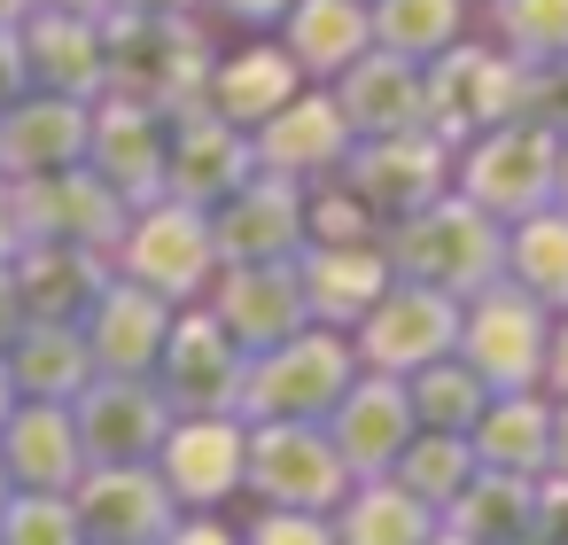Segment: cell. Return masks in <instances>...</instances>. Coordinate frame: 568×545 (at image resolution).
I'll return each mask as SVG.
<instances>
[{
  "instance_id": "cell-55",
  "label": "cell",
  "mask_w": 568,
  "mask_h": 545,
  "mask_svg": "<svg viewBox=\"0 0 568 545\" xmlns=\"http://www.w3.org/2000/svg\"><path fill=\"white\" fill-rule=\"evenodd\" d=\"M17 498V475H9V460H0V506H9Z\"/></svg>"
},
{
  "instance_id": "cell-4",
  "label": "cell",
  "mask_w": 568,
  "mask_h": 545,
  "mask_svg": "<svg viewBox=\"0 0 568 545\" xmlns=\"http://www.w3.org/2000/svg\"><path fill=\"white\" fill-rule=\"evenodd\" d=\"M560 149H568L560 133L506 118L459 149V195L483 203L490 219H529V211L560 203Z\"/></svg>"
},
{
  "instance_id": "cell-26",
  "label": "cell",
  "mask_w": 568,
  "mask_h": 545,
  "mask_svg": "<svg viewBox=\"0 0 568 545\" xmlns=\"http://www.w3.org/2000/svg\"><path fill=\"white\" fill-rule=\"evenodd\" d=\"M296 281H304V304H312L320 327H358V320L389 296L397 265H389V250H374V242H304Z\"/></svg>"
},
{
  "instance_id": "cell-12",
  "label": "cell",
  "mask_w": 568,
  "mask_h": 545,
  "mask_svg": "<svg viewBox=\"0 0 568 545\" xmlns=\"http://www.w3.org/2000/svg\"><path fill=\"white\" fill-rule=\"evenodd\" d=\"M242 382L250 351L234 343V327L219 312H180L156 359V390L172 397V413H242Z\"/></svg>"
},
{
  "instance_id": "cell-23",
  "label": "cell",
  "mask_w": 568,
  "mask_h": 545,
  "mask_svg": "<svg viewBox=\"0 0 568 545\" xmlns=\"http://www.w3.org/2000/svg\"><path fill=\"white\" fill-rule=\"evenodd\" d=\"M17 296H24V327L55 320V327H87V312L110 289V250H79V242H24L9 258Z\"/></svg>"
},
{
  "instance_id": "cell-10",
  "label": "cell",
  "mask_w": 568,
  "mask_h": 545,
  "mask_svg": "<svg viewBox=\"0 0 568 545\" xmlns=\"http://www.w3.org/2000/svg\"><path fill=\"white\" fill-rule=\"evenodd\" d=\"M79 436H87V467H149L172 436V397L156 390V374H94L79 397Z\"/></svg>"
},
{
  "instance_id": "cell-34",
  "label": "cell",
  "mask_w": 568,
  "mask_h": 545,
  "mask_svg": "<svg viewBox=\"0 0 568 545\" xmlns=\"http://www.w3.org/2000/svg\"><path fill=\"white\" fill-rule=\"evenodd\" d=\"M9 374H17V390L24 397H79L102 366H94V343H87V327H55V320H32L17 343H9Z\"/></svg>"
},
{
  "instance_id": "cell-31",
  "label": "cell",
  "mask_w": 568,
  "mask_h": 545,
  "mask_svg": "<svg viewBox=\"0 0 568 545\" xmlns=\"http://www.w3.org/2000/svg\"><path fill=\"white\" fill-rule=\"evenodd\" d=\"M475 460L483 467H506V475H545L552 467V405L537 390H498L483 405V421L467 428Z\"/></svg>"
},
{
  "instance_id": "cell-8",
  "label": "cell",
  "mask_w": 568,
  "mask_h": 545,
  "mask_svg": "<svg viewBox=\"0 0 568 545\" xmlns=\"http://www.w3.org/2000/svg\"><path fill=\"white\" fill-rule=\"evenodd\" d=\"M17 195V234L24 242H79V250H110L125 242L133 226V203L94 172V164H63V172H40V180H9Z\"/></svg>"
},
{
  "instance_id": "cell-9",
  "label": "cell",
  "mask_w": 568,
  "mask_h": 545,
  "mask_svg": "<svg viewBox=\"0 0 568 545\" xmlns=\"http://www.w3.org/2000/svg\"><path fill=\"white\" fill-rule=\"evenodd\" d=\"M521 87H529V63L521 55H490V48H444L428 63V133L467 149L475 133L521 118Z\"/></svg>"
},
{
  "instance_id": "cell-3",
  "label": "cell",
  "mask_w": 568,
  "mask_h": 545,
  "mask_svg": "<svg viewBox=\"0 0 568 545\" xmlns=\"http://www.w3.org/2000/svg\"><path fill=\"white\" fill-rule=\"evenodd\" d=\"M358 382V343L343 327H296L288 343L250 359L242 382V421H327L343 405V390Z\"/></svg>"
},
{
  "instance_id": "cell-53",
  "label": "cell",
  "mask_w": 568,
  "mask_h": 545,
  "mask_svg": "<svg viewBox=\"0 0 568 545\" xmlns=\"http://www.w3.org/2000/svg\"><path fill=\"white\" fill-rule=\"evenodd\" d=\"M125 9H156V17H187L195 0H125Z\"/></svg>"
},
{
  "instance_id": "cell-56",
  "label": "cell",
  "mask_w": 568,
  "mask_h": 545,
  "mask_svg": "<svg viewBox=\"0 0 568 545\" xmlns=\"http://www.w3.org/2000/svg\"><path fill=\"white\" fill-rule=\"evenodd\" d=\"M560 203H568V149H560Z\"/></svg>"
},
{
  "instance_id": "cell-50",
  "label": "cell",
  "mask_w": 568,
  "mask_h": 545,
  "mask_svg": "<svg viewBox=\"0 0 568 545\" xmlns=\"http://www.w3.org/2000/svg\"><path fill=\"white\" fill-rule=\"evenodd\" d=\"M545 475H568V397L552 405V467Z\"/></svg>"
},
{
  "instance_id": "cell-36",
  "label": "cell",
  "mask_w": 568,
  "mask_h": 545,
  "mask_svg": "<svg viewBox=\"0 0 568 545\" xmlns=\"http://www.w3.org/2000/svg\"><path fill=\"white\" fill-rule=\"evenodd\" d=\"M405 390H413V413H420V428H452V436H467L475 421H483V405L498 397L459 351L452 359H436V366H420V374H405Z\"/></svg>"
},
{
  "instance_id": "cell-35",
  "label": "cell",
  "mask_w": 568,
  "mask_h": 545,
  "mask_svg": "<svg viewBox=\"0 0 568 545\" xmlns=\"http://www.w3.org/2000/svg\"><path fill=\"white\" fill-rule=\"evenodd\" d=\"M506 281H521L545 312H568V203H545L514 219L506 234Z\"/></svg>"
},
{
  "instance_id": "cell-5",
  "label": "cell",
  "mask_w": 568,
  "mask_h": 545,
  "mask_svg": "<svg viewBox=\"0 0 568 545\" xmlns=\"http://www.w3.org/2000/svg\"><path fill=\"white\" fill-rule=\"evenodd\" d=\"M219 265H226V258H219L211 211H195V203H180V195L141 203L133 226H125V242H118V273L141 281V289H156L164 304L203 296V289L219 281Z\"/></svg>"
},
{
  "instance_id": "cell-11",
  "label": "cell",
  "mask_w": 568,
  "mask_h": 545,
  "mask_svg": "<svg viewBox=\"0 0 568 545\" xmlns=\"http://www.w3.org/2000/svg\"><path fill=\"white\" fill-rule=\"evenodd\" d=\"M351 343H358L366 374H420V366L459 351V296L420 289V281H389V296L358 320Z\"/></svg>"
},
{
  "instance_id": "cell-1",
  "label": "cell",
  "mask_w": 568,
  "mask_h": 545,
  "mask_svg": "<svg viewBox=\"0 0 568 545\" xmlns=\"http://www.w3.org/2000/svg\"><path fill=\"white\" fill-rule=\"evenodd\" d=\"M110 94L141 102V110H195L211 94V40L187 17H156V9H110Z\"/></svg>"
},
{
  "instance_id": "cell-7",
  "label": "cell",
  "mask_w": 568,
  "mask_h": 545,
  "mask_svg": "<svg viewBox=\"0 0 568 545\" xmlns=\"http://www.w3.org/2000/svg\"><path fill=\"white\" fill-rule=\"evenodd\" d=\"M545 343H552V312L521 281H490L483 296L459 304V359L490 390H537L545 382Z\"/></svg>"
},
{
  "instance_id": "cell-54",
  "label": "cell",
  "mask_w": 568,
  "mask_h": 545,
  "mask_svg": "<svg viewBox=\"0 0 568 545\" xmlns=\"http://www.w3.org/2000/svg\"><path fill=\"white\" fill-rule=\"evenodd\" d=\"M32 17V0H0V24H24Z\"/></svg>"
},
{
  "instance_id": "cell-29",
  "label": "cell",
  "mask_w": 568,
  "mask_h": 545,
  "mask_svg": "<svg viewBox=\"0 0 568 545\" xmlns=\"http://www.w3.org/2000/svg\"><path fill=\"white\" fill-rule=\"evenodd\" d=\"M444 529L467 537V545H545V491L537 475H506V467H483L452 506H444Z\"/></svg>"
},
{
  "instance_id": "cell-32",
  "label": "cell",
  "mask_w": 568,
  "mask_h": 545,
  "mask_svg": "<svg viewBox=\"0 0 568 545\" xmlns=\"http://www.w3.org/2000/svg\"><path fill=\"white\" fill-rule=\"evenodd\" d=\"M296 94H304V63H296L288 48H242L234 63L211 71V94H203V102H211L219 118H234L242 133H257V125H265L281 102H296Z\"/></svg>"
},
{
  "instance_id": "cell-19",
  "label": "cell",
  "mask_w": 568,
  "mask_h": 545,
  "mask_svg": "<svg viewBox=\"0 0 568 545\" xmlns=\"http://www.w3.org/2000/svg\"><path fill=\"white\" fill-rule=\"evenodd\" d=\"M164 149H172V118H164V110H141V102H118V94L94 102L87 164H94L133 211L164 195Z\"/></svg>"
},
{
  "instance_id": "cell-2",
  "label": "cell",
  "mask_w": 568,
  "mask_h": 545,
  "mask_svg": "<svg viewBox=\"0 0 568 545\" xmlns=\"http://www.w3.org/2000/svg\"><path fill=\"white\" fill-rule=\"evenodd\" d=\"M389 265H397V281H420V289H444V296L467 304L506 273V234L483 203L436 195L428 211L389 226Z\"/></svg>"
},
{
  "instance_id": "cell-6",
  "label": "cell",
  "mask_w": 568,
  "mask_h": 545,
  "mask_svg": "<svg viewBox=\"0 0 568 545\" xmlns=\"http://www.w3.org/2000/svg\"><path fill=\"white\" fill-rule=\"evenodd\" d=\"M242 491H257L265 506H304V514H335L358 475L335 452L327 421H250V475Z\"/></svg>"
},
{
  "instance_id": "cell-28",
  "label": "cell",
  "mask_w": 568,
  "mask_h": 545,
  "mask_svg": "<svg viewBox=\"0 0 568 545\" xmlns=\"http://www.w3.org/2000/svg\"><path fill=\"white\" fill-rule=\"evenodd\" d=\"M164 335H172V304L141 281H110L102 304L87 312V343H94L102 374H156Z\"/></svg>"
},
{
  "instance_id": "cell-21",
  "label": "cell",
  "mask_w": 568,
  "mask_h": 545,
  "mask_svg": "<svg viewBox=\"0 0 568 545\" xmlns=\"http://www.w3.org/2000/svg\"><path fill=\"white\" fill-rule=\"evenodd\" d=\"M24 63H32L40 94L94 102V94H110V24L71 17V9H32L24 17Z\"/></svg>"
},
{
  "instance_id": "cell-43",
  "label": "cell",
  "mask_w": 568,
  "mask_h": 545,
  "mask_svg": "<svg viewBox=\"0 0 568 545\" xmlns=\"http://www.w3.org/2000/svg\"><path fill=\"white\" fill-rule=\"evenodd\" d=\"M242 545H343L335 537V514H304V506H265L250 522Z\"/></svg>"
},
{
  "instance_id": "cell-38",
  "label": "cell",
  "mask_w": 568,
  "mask_h": 545,
  "mask_svg": "<svg viewBox=\"0 0 568 545\" xmlns=\"http://www.w3.org/2000/svg\"><path fill=\"white\" fill-rule=\"evenodd\" d=\"M459 0H374V48L436 63L444 48H459Z\"/></svg>"
},
{
  "instance_id": "cell-25",
  "label": "cell",
  "mask_w": 568,
  "mask_h": 545,
  "mask_svg": "<svg viewBox=\"0 0 568 545\" xmlns=\"http://www.w3.org/2000/svg\"><path fill=\"white\" fill-rule=\"evenodd\" d=\"M335 102L351 118L358 141H389V133H420L428 125V71L413 55H389V48H366L343 79H335Z\"/></svg>"
},
{
  "instance_id": "cell-24",
  "label": "cell",
  "mask_w": 568,
  "mask_h": 545,
  "mask_svg": "<svg viewBox=\"0 0 568 545\" xmlns=\"http://www.w3.org/2000/svg\"><path fill=\"white\" fill-rule=\"evenodd\" d=\"M87 141H94V102L32 87L17 110H0V172L9 180H40V172L87 164Z\"/></svg>"
},
{
  "instance_id": "cell-20",
  "label": "cell",
  "mask_w": 568,
  "mask_h": 545,
  "mask_svg": "<svg viewBox=\"0 0 568 545\" xmlns=\"http://www.w3.org/2000/svg\"><path fill=\"white\" fill-rule=\"evenodd\" d=\"M211 312L234 327V343L257 359L273 343H288L296 327H312V304H304V281H296V258L288 265H219L211 281Z\"/></svg>"
},
{
  "instance_id": "cell-15",
  "label": "cell",
  "mask_w": 568,
  "mask_h": 545,
  "mask_svg": "<svg viewBox=\"0 0 568 545\" xmlns=\"http://www.w3.org/2000/svg\"><path fill=\"white\" fill-rule=\"evenodd\" d=\"M250 172H257V141H250L234 118H219L211 102H195V110H180V118H172L164 195H180V203H195V211H219Z\"/></svg>"
},
{
  "instance_id": "cell-49",
  "label": "cell",
  "mask_w": 568,
  "mask_h": 545,
  "mask_svg": "<svg viewBox=\"0 0 568 545\" xmlns=\"http://www.w3.org/2000/svg\"><path fill=\"white\" fill-rule=\"evenodd\" d=\"M24 250V234H17V195L0 188V258H17Z\"/></svg>"
},
{
  "instance_id": "cell-52",
  "label": "cell",
  "mask_w": 568,
  "mask_h": 545,
  "mask_svg": "<svg viewBox=\"0 0 568 545\" xmlns=\"http://www.w3.org/2000/svg\"><path fill=\"white\" fill-rule=\"evenodd\" d=\"M32 9H71V17H110L118 0H32Z\"/></svg>"
},
{
  "instance_id": "cell-17",
  "label": "cell",
  "mask_w": 568,
  "mask_h": 545,
  "mask_svg": "<svg viewBox=\"0 0 568 545\" xmlns=\"http://www.w3.org/2000/svg\"><path fill=\"white\" fill-rule=\"evenodd\" d=\"M71 498H79L87 545H164L187 514L172 498V483L156 475V460L149 467H87Z\"/></svg>"
},
{
  "instance_id": "cell-44",
  "label": "cell",
  "mask_w": 568,
  "mask_h": 545,
  "mask_svg": "<svg viewBox=\"0 0 568 545\" xmlns=\"http://www.w3.org/2000/svg\"><path fill=\"white\" fill-rule=\"evenodd\" d=\"M32 94V63H24V24H0V110H17Z\"/></svg>"
},
{
  "instance_id": "cell-18",
  "label": "cell",
  "mask_w": 568,
  "mask_h": 545,
  "mask_svg": "<svg viewBox=\"0 0 568 545\" xmlns=\"http://www.w3.org/2000/svg\"><path fill=\"white\" fill-rule=\"evenodd\" d=\"M327 436H335V452L351 460L358 483L389 475V467L405 460V444L420 436V413H413L405 374H366V366H358V382H351L343 405L327 413Z\"/></svg>"
},
{
  "instance_id": "cell-46",
  "label": "cell",
  "mask_w": 568,
  "mask_h": 545,
  "mask_svg": "<svg viewBox=\"0 0 568 545\" xmlns=\"http://www.w3.org/2000/svg\"><path fill=\"white\" fill-rule=\"evenodd\" d=\"M24 335V296H17V273H9V258H0V351H9Z\"/></svg>"
},
{
  "instance_id": "cell-37",
  "label": "cell",
  "mask_w": 568,
  "mask_h": 545,
  "mask_svg": "<svg viewBox=\"0 0 568 545\" xmlns=\"http://www.w3.org/2000/svg\"><path fill=\"white\" fill-rule=\"evenodd\" d=\"M389 475H397L413 498H428V506L444 514V506H452V498L483 475V460H475V444H467V436H452V428H420Z\"/></svg>"
},
{
  "instance_id": "cell-14",
  "label": "cell",
  "mask_w": 568,
  "mask_h": 545,
  "mask_svg": "<svg viewBox=\"0 0 568 545\" xmlns=\"http://www.w3.org/2000/svg\"><path fill=\"white\" fill-rule=\"evenodd\" d=\"M156 475L172 483V498L187 514H219L250 475V421L242 413H180L156 452Z\"/></svg>"
},
{
  "instance_id": "cell-40",
  "label": "cell",
  "mask_w": 568,
  "mask_h": 545,
  "mask_svg": "<svg viewBox=\"0 0 568 545\" xmlns=\"http://www.w3.org/2000/svg\"><path fill=\"white\" fill-rule=\"evenodd\" d=\"M498 40L521 63L568 55V0H498Z\"/></svg>"
},
{
  "instance_id": "cell-27",
  "label": "cell",
  "mask_w": 568,
  "mask_h": 545,
  "mask_svg": "<svg viewBox=\"0 0 568 545\" xmlns=\"http://www.w3.org/2000/svg\"><path fill=\"white\" fill-rule=\"evenodd\" d=\"M0 460H9L17 491H79L87 475V436H79V413L63 397H24L0 428Z\"/></svg>"
},
{
  "instance_id": "cell-41",
  "label": "cell",
  "mask_w": 568,
  "mask_h": 545,
  "mask_svg": "<svg viewBox=\"0 0 568 545\" xmlns=\"http://www.w3.org/2000/svg\"><path fill=\"white\" fill-rule=\"evenodd\" d=\"M304 234L312 242H374V211L343 188V195H304Z\"/></svg>"
},
{
  "instance_id": "cell-48",
  "label": "cell",
  "mask_w": 568,
  "mask_h": 545,
  "mask_svg": "<svg viewBox=\"0 0 568 545\" xmlns=\"http://www.w3.org/2000/svg\"><path fill=\"white\" fill-rule=\"evenodd\" d=\"M226 17H242V24H288V9L296 0H219Z\"/></svg>"
},
{
  "instance_id": "cell-47",
  "label": "cell",
  "mask_w": 568,
  "mask_h": 545,
  "mask_svg": "<svg viewBox=\"0 0 568 545\" xmlns=\"http://www.w3.org/2000/svg\"><path fill=\"white\" fill-rule=\"evenodd\" d=\"M545 390L568 397V320H552V343H545Z\"/></svg>"
},
{
  "instance_id": "cell-22",
  "label": "cell",
  "mask_w": 568,
  "mask_h": 545,
  "mask_svg": "<svg viewBox=\"0 0 568 545\" xmlns=\"http://www.w3.org/2000/svg\"><path fill=\"white\" fill-rule=\"evenodd\" d=\"M250 141H257V172H281V180H327V172H343V157L358 149V133H351V118H343L335 94H296V102H281Z\"/></svg>"
},
{
  "instance_id": "cell-57",
  "label": "cell",
  "mask_w": 568,
  "mask_h": 545,
  "mask_svg": "<svg viewBox=\"0 0 568 545\" xmlns=\"http://www.w3.org/2000/svg\"><path fill=\"white\" fill-rule=\"evenodd\" d=\"M436 545H467V537H452V529H444V537H436Z\"/></svg>"
},
{
  "instance_id": "cell-58",
  "label": "cell",
  "mask_w": 568,
  "mask_h": 545,
  "mask_svg": "<svg viewBox=\"0 0 568 545\" xmlns=\"http://www.w3.org/2000/svg\"><path fill=\"white\" fill-rule=\"evenodd\" d=\"M560 545H568V514H560Z\"/></svg>"
},
{
  "instance_id": "cell-39",
  "label": "cell",
  "mask_w": 568,
  "mask_h": 545,
  "mask_svg": "<svg viewBox=\"0 0 568 545\" xmlns=\"http://www.w3.org/2000/svg\"><path fill=\"white\" fill-rule=\"evenodd\" d=\"M0 545H87L71 491H17L0 506Z\"/></svg>"
},
{
  "instance_id": "cell-16",
  "label": "cell",
  "mask_w": 568,
  "mask_h": 545,
  "mask_svg": "<svg viewBox=\"0 0 568 545\" xmlns=\"http://www.w3.org/2000/svg\"><path fill=\"white\" fill-rule=\"evenodd\" d=\"M219 258L226 265H288L304 258V180H281V172H250L219 211Z\"/></svg>"
},
{
  "instance_id": "cell-51",
  "label": "cell",
  "mask_w": 568,
  "mask_h": 545,
  "mask_svg": "<svg viewBox=\"0 0 568 545\" xmlns=\"http://www.w3.org/2000/svg\"><path fill=\"white\" fill-rule=\"evenodd\" d=\"M17 405H24V390H17V374H9V351H0V428H9Z\"/></svg>"
},
{
  "instance_id": "cell-13",
  "label": "cell",
  "mask_w": 568,
  "mask_h": 545,
  "mask_svg": "<svg viewBox=\"0 0 568 545\" xmlns=\"http://www.w3.org/2000/svg\"><path fill=\"white\" fill-rule=\"evenodd\" d=\"M452 141H436L428 125L420 133H389V141H358L351 157H343V188L374 211V219H413V211H428L436 195H444V180H452Z\"/></svg>"
},
{
  "instance_id": "cell-33",
  "label": "cell",
  "mask_w": 568,
  "mask_h": 545,
  "mask_svg": "<svg viewBox=\"0 0 568 545\" xmlns=\"http://www.w3.org/2000/svg\"><path fill=\"white\" fill-rule=\"evenodd\" d=\"M335 537L343 545H436L444 537V514L428 498H413L397 475H374V483H358L335 506Z\"/></svg>"
},
{
  "instance_id": "cell-45",
  "label": "cell",
  "mask_w": 568,
  "mask_h": 545,
  "mask_svg": "<svg viewBox=\"0 0 568 545\" xmlns=\"http://www.w3.org/2000/svg\"><path fill=\"white\" fill-rule=\"evenodd\" d=\"M164 545H242V537H234V529H226L219 514H187V522H180V529H172Z\"/></svg>"
},
{
  "instance_id": "cell-30",
  "label": "cell",
  "mask_w": 568,
  "mask_h": 545,
  "mask_svg": "<svg viewBox=\"0 0 568 545\" xmlns=\"http://www.w3.org/2000/svg\"><path fill=\"white\" fill-rule=\"evenodd\" d=\"M281 48L304 63V79H343L374 48V0H296Z\"/></svg>"
},
{
  "instance_id": "cell-42",
  "label": "cell",
  "mask_w": 568,
  "mask_h": 545,
  "mask_svg": "<svg viewBox=\"0 0 568 545\" xmlns=\"http://www.w3.org/2000/svg\"><path fill=\"white\" fill-rule=\"evenodd\" d=\"M521 118L568 141V55H552V63H529V87H521Z\"/></svg>"
}]
</instances>
